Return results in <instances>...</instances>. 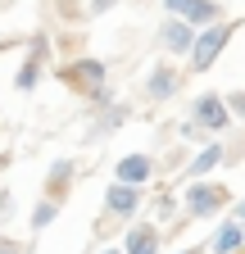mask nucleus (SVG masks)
<instances>
[{
	"mask_svg": "<svg viewBox=\"0 0 245 254\" xmlns=\"http://www.w3.org/2000/svg\"><path fill=\"white\" fill-rule=\"evenodd\" d=\"M232 23H209V27H200L195 32V46H191V68L195 73H204V68H213V64H218V55L227 50V41H232Z\"/></svg>",
	"mask_w": 245,
	"mask_h": 254,
	"instance_id": "f257e3e1",
	"label": "nucleus"
},
{
	"mask_svg": "<svg viewBox=\"0 0 245 254\" xmlns=\"http://www.w3.org/2000/svg\"><path fill=\"white\" fill-rule=\"evenodd\" d=\"M46 59H50V41H46V32H37V37H32V50H27L23 68H18V77H14V86H18V91H32V86L41 82Z\"/></svg>",
	"mask_w": 245,
	"mask_h": 254,
	"instance_id": "39448f33",
	"label": "nucleus"
},
{
	"mask_svg": "<svg viewBox=\"0 0 245 254\" xmlns=\"http://www.w3.org/2000/svg\"><path fill=\"white\" fill-rule=\"evenodd\" d=\"M245 245V222L241 218H227L218 232H213V254H236Z\"/></svg>",
	"mask_w": 245,
	"mask_h": 254,
	"instance_id": "9b49d317",
	"label": "nucleus"
},
{
	"mask_svg": "<svg viewBox=\"0 0 245 254\" xmlns=\"http://www.w3.org/2000/svg\"><path fill=\"white\" fill-rule=\"evenodd\" d=\"M122 250L127 254H159V232L145 227V222H136V227L127 232V241H122Z\"/></svg>",
	"mask_w": 245,
	"mask_h": 254,
	"instance_id": "f8f14e48",
	"label": "nucleus"
},
{
	"mask_svg": "<svg viewBox=\"0 0 245 254\" xmlns=\"http://www.w3.org/2000/svg\"><path fill=\"white\" fill-rule=\"evenodd\" d=\"M232 218H241V222H245V200H241V204L232 209Z\"/></svg>",
	"mask_w": 245,
	"mask_h": 254,
	"instance_id": "4be33fe9",
	"label": "nucleus"
},
{
	"mask_svg": "<svg viewBox=\"0 0 245 254\" xmlns=\"http://www.w3.org/2000/svg\"><path fill=\"white\" fill-rule=\"evenodd\" d=\"M150 177H155V159H150V154H127V159H118V182L145 186Z\"/></svg>",
	"mask_w": 245,
	"mask_h": 254,
	"instance_id": "9d476101",
	"label": "nucleus"
},
{
	"mask_svg": "<svg viewBox=\"0 0 245 254\" xmlns=\"http://www.w3.org/2000/svg\"><path fill=\"white\" fill-rule=\"evenodd\" d=\"M118 5V0H91V9H96V14H105V9H114Z\"/></svg>",
	"mask_w": 245,
	"mask_h": 254,
	"instance_id": "412c9836",
	"label": "nucleus"
},
{
	"mask_svg": "<svg viewBox=\"0 0 245 254\" xmlns=\"http://www.w3.org/2000/svg\"><path fill=\"white\" fill-rule=\"evenodd\" d=\"M182 18H186L191 27H209V23L223 18V5H218V0H191V9L182 14Z\"/></svg>",
	"mask_w": 245,
	"mask_h": 254,
	"instance_id": "ddd939ff",
	"label": "nucleus"
},
{
	"mask_svg": "<svg viewBox=\"0 0 245 254\" xmlns=\"http://www.w3.org/2000/svg\"><path fill=\"white\" fill-rule=\"evenodd\" d=\"M55 213H59V200H41V204L32 209V227H50Z\"/></svg>",
	"mask_w": 245,
	"mask_h": 254,
	"instance_id": "dca6fc26",
	"label": "nucleus"
},
{
	"mask_svg": "<svg viewBox=\"0 0 245 254\" xmlns=\"http://www.w3.org/2000/svg\"><path fill=\"white\" fill-rule=\"evenodd\" d=\"M186 254H200V250H186Z\"/></svg>",
	"mask_w": 245,
	"mask_h": 254,
	"instance_id": "393cba45",
	"label": "nucleus"
},
{
	"mask_svg": "<svg viewBox=\"0 0 245 254\" xmlns=\"http://www.w3.org/2000/svg\"><path fill=\"white\" fill-rule=\"evenodd\" d=\"M191 123L200 127V132L218 136V132H227V127L236 123V114H232V105H227V95H195V105H191Z\"/></svg>",
	"mask_w": 245,
	"mask_h": 254,
	"instance_id": "f03ea898",
	"label": "nucleus"
},
{
	"mask_svg": "<svg viewBox=\"0 0 245 254\" xmlns=\"http://www.w3.org/2000/svg\"><path fill=\"white\" fill-rule=\"evenodd\" d=\"M218 164H227V145H223V141H204V150H200V154L191 159V164H186V177L195 182V177L213 173Z\"/></svg>",
	"mask_w": 245,
	"mask_h": 254,
	"instance_id": "6e6552de",
	"label": "nucleus"
},
{
	"mask_svg": "<svg viewBox=\"0 0 245 254\" xmlns=\"http://www.w3.org/2000/svg\"><path fill=\"white\" fill-rule=\"evenodd\" d=\"M68 182H73V159H59V164L50 168V177H46V186H50V195L59 200V190H68Z\"/></svg>",
	"mask_w": 245,
	"mask_h": 254,
	"instance_id": "2eb2a0df",
	"label": "nucleus"
},
{
	"mask_svg": "<svg viewBox=\"0 0 245 254\" xmlns=\"http://www.w3.org/2000/svg\"><path fill=\"white\" fill-rule=\"evenodd\" d=\"M0 213H5V195H0Z\"/></svg>",
	"mask_w": 245,
	"mask_h": 254,
	"instance_id": "b1692460",
	"label": "nucleus"
},
{
	"mask_svg": "<svg viewBox=\"0 0 245 254\" xmlns=\"http://www.w3.org/2000/svg\"><path fill=\"white\" fill-rule=\"evenodd\" d=\"M64 82L77 86L82 95H100L105 91V64L100 59H73V64H64Z\"/></svg>",
	"mask_w": 245,
	"mask_h": 254,
	"instance_id": "20e7f679",
	"label": "nucleus"
},
{
	"mask_svg": "<svg viewBox=\"0 0 245 254\" xmlns=\"http://www.w3.org/2000/svg\"><path fill=\"white\" fill-rule=\"evenodd\" d=\"M141 186L136 182H114L109 190H105V213L109 218H132L136 209H141Z\"/></svg>",
	"mask_w": 245,
	"mask_h": 254,
	"instance_id": "423d86ee",
	"label": "nucleus"
},
{
	"mask_svg": "<svg viewBox=\"0 0 245 254\" xmlns=\"http://www.w3.org/2000/svg\"><path fill=\"white\" fill-rule=\"evenodd\" d=\"M105 254H127V250H105Z\"/></svg>",
	"mask_w": 245,
	"mask_h": 254,
	"instance_id": "5701e85b",
	"label": "nucleus"
},
{
	"mask_svg": "<svg viewBox=\"0 0 245 254\" xmlns=\"http://www.w3.org/2000/svg\"><path fill=\"white\" fill-rule=\"evenodd\" d=\"M122 118H127V105H114V100H109V109L96 118V132H91V136H109V132H118Z\"/></svg>",
	"mask_w": 245,
	"mask_h": 254,
	"instance_id": "4468645a",
	"label": "nucleus"
},
{
	"mask_svg": "<svg viewBox=\"0 0 245 254\" xmlns=\"http://www.w3.org/2000/svg\"><path fill=\"white\" fill-rule=\"evenodd\" d=\"M227 105H232L236 123H245V91H232V95H227Z\"/></svg>",
	"mask_w": 245,
	"mask_h": 254,
	"instance_id": "f3484780",
	"label": "nucleus"
},
{
	"mask_svg": "<svg viewBox=\"0 0 245 254\" xmlns=\"http://www.w3.org/2000/svg\"><path fill=\"white\" fill-rule=\"evenodd\" d=\"M164 9H168V14H177V18H182V14H186V9H191V0H164Z\"/></svg>",
	"mask_w": 245,
	"mask_h": 254,
	"instance_id": "aec40b11",
	"label": "nucleus"
},
{
	"mask_svg": "<svg viewBox=\"0 0 245 254\" xmlns=\"http://www.w3.org/2000/svg\"><path fill=\"white\" fill-rule=\"evenodd\" d=\"M159 41H164L173 55H191V46H195V27H191L186 18H177V14H173V18L164 23V32H159Z\"/></svg>",
	"mask_w": 245,
	"mask_h": 254,
	"instance_id": "0eeeda50",
	"label": "nucleus"
},
{
	"mask_svg": "<svg viewBox=\"0 0 245 254\" xmlns=\"http://www.w3.org/2000/svg\"><path fill=\"white\" fill-rule=\"evenodd\" d=\"M0 254H27V245H18V241H9V236H0Z\"/></svg>",
	"mask_w": 245,
	"mask_h": 254,
	"instance_id": "6ab92c4d",
	"label": "nucleus"
},
{
	"mask_svg": "<svg viewBox=\"0 0 245 254\" xmlns=\"http://www.w3.org/2000/svg\"><path fill=\"white\" fill-rule=\"evenodd\" d=\"M173 209H177V200H173V195H159V200H155V213H159V218H168Z\"/></svg>",
	"mask_w": 245,
	"mask_h": 254,
	"instance_id": "a211bd4d",
	"label": "nucleus"
},
{
	"mask_svg": "<svg viewBox=\"0 0 245 254\" xmlns=\"http://www.w3.org/2000/svg\"><path fill=\"white\" fill-rule=\"evenodd\" d=\"M177 68H173V64H159V68L155 73H150V82H145V95H150V100H173V95H177Z\"/></svg>",
	"mask_w": 245,
	"mask_h": 254,
	"instance_id": "1a4fd4ad",
	"label": "nucleus"
},
{
	"mask_svg": "<svg viewBox=\"0 0 245 254\" xmlns=\"http://www.w3.org/2000/svg\"><path fill=\"white\" fill-rule=\"evenodd\" d=\"M223 204H227V186L204 182V177L191 182V190H186V218H209V213H218Z\"/></svg>",
	"mask_w": 245,
	"mask_h": 254,
	"instance_id": "7ed1b4c3",
	"label": "nucleus"
}]
</instances>
